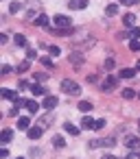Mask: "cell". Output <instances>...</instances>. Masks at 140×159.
<instances>
[{
	"mask_svg": "<svg viewBox=\"0 0 140 159\" xmlns=\"http://www.w3.org/2000/svg\"><path fill=\"white\" fill-rule=\"evenodd\" d=\"M61 92L68 94V96H79L81 87H79V83H75L72 79H64V81H61Z\"/></svg>",
	"mask_w": 140,
	"mask_h": 159,
	"instance_id": "cell-1",
	"label": "cell"
},
{
	"mask_svg": "<svg viewBox=\"0 0 140 159\" xmlns=\"http://www.w3.org/2000/svg\"><path fill=\"white\" fill-rule=\"evenodd\" d=\"M57 105H59V98H57V96H44V102H42V107H44V109L53 111Z\"/></svg>",
	"mask_w": 140,
	"mask_h": 159,
	"instance_id": "cell-2",
	"label": "cell"
},
{
	"mask_svg": "<svg viewBox=\"0 0 140 159\" xmlns=\"http://www.w3.org/2000/svg\"><path fill=\"white\" fill-rule=\"evenodd\" d=\"M72 22L66 18V16H55V29H70Z\"/></svg>",
	"mask_w": 140,
	"mask_h": 159,
	"instance_id": "cell-3",
	"label": "cell"
},
{
	"mask_svg": "<svg viewBox=\"0 0 140 159\" xmlns=\"http://www.w3.org/2000/svg\"><path fill=\"white\" fill-rule=\"evenodd\" d=\"M125 146H127L129 150H140V137H136V135H129V137L125 139Z\"/></svg>",
	"mask_w": 140,
	"mask_h": 159,
	"instance_id": "cell-4",
	"label": "cell"
},
{
	"mask_svg": "<svg viewBox=\"0 0 140 159\" xmlns=\"http://www.w3.org/2000/svg\"><path fill=\"white\" fill-rule=\"evenodd\" d=\"M114 87H116V76H107V79L101 83V89H103V92H112Z\"/></svg>",
	"mask_w": 140,
	"mask_h": 159,
	"instance_id": "cell-5",
	"label": "cell"
},
{
	"mask_svg": "<svg viewBox=\"0 0 140 159\" xmlns=\"http://www.w3.org/2000/svg\"><path fill=\"white\" fill-rule=\"evenodd\" d=\"M68 59H70V63H72L75 68H79V66L83 63V55H81V52H77V50H75V52H70V57H68Z\"/></svg>",
	"mask_w": 140,
	"mask_h": 159,
	"instance_id": "cell-6",
	"label": "cell"
},
{
	"mask_svg": "<svg viewBox=\"0 0 140 159\" xmlns=\"http://www.w3.org/2000/svg\"><path fill=\"white\" fill-rule=\"evenodd\" d=\"M68 7H70V9H77V11H81V9H85V7H88V0H70Z\"/></svg>",
	"mask_w": 140,
	"mask_h": 159,
	"instance_id": "cell-7",
	"label": "cell"
},
{
	"mask_svg": "<svg viewBox=\"0 0 140 159\" xmlns=\"http://www.w3.org/2000/svg\"><path fill=\"white\" fill-rule=\"evenodd\" d=\"M27 135H29V139H40L42 137V126H31L27 131Z\"/></svg>",
	"mask_w": 140,
	"mask_h": 159,
	"instance_id": "cell-8",
	"label": "cell"
},
{
	"mask_svg": "<svg viewBox=\"0 0 140 159\" xmlns=\"http://www.w3.org/2000/svg\"><path fill=\"white\" fill-rule=\"evenodd\" d=\"M123 24H125V29H133V26H136V16H133V13H127V16L123 18Z\"/></svg>",
	"mask_w": 140,
	"mask_h": 159,
	"instance_id": "cell-9",
	"label": "cell"
},
{
	"mask_svg": "<svg viewBox=\"0 0 140 159\" xmlns=\"http://www.w3.org/2000/svg\"><path fill=\"white\" fill-rule=\"evenodd\" d=\"M18 129H20V131H29V129H31V120H29L27 116L18 118Z\"/></svg>",
	"mask_w": 140,
	"mask_h": 159,
	"instance_id": "cell-10",
	"label": "cell"
},
{
	"mask_svg": "<svg viewBox=\"0 0 140 159\" xmlns=\"http://www.w3.org/2000/svg\"><path fill=\"white\" fill-rule=\"evenodd\" d=\"M2 98H7V100H18V92L16 89H2Z\"/></svg>",
	"mask_w": 140,
	"mask_h": 159,
	"instance_id": "cell-11",
	"label": "cell"
},
{
	"mask_svg": "<svg viewBox=\"0 0 140 159\" xmlns=\"http://www.w3.org/2000/svg\"><path fill=\"white\" fill-rule=\"evenodd\" d=\"M94 124H96V120H92V118H83L81 120V129H85V131L94 129Z\"/></svg>",
	"mask_w": 140,
	"mask_h": 159,
	"instance_id": "cell-12",
	"label": "cell"
},
{
	"mask_svg": "<svg viewBox=\"0 0 140 159\" xmlns=\"http://www.w3.org/2000/svg\"><path fill=\"white\" fill-rule=\"evenodd\" d=\"M31 92H33L35 96H46V89H44L42 85H37V83H33V85H31Z\"/></svg>",
	"mask_w": 140,
	"mask_h": 159,
	"instance_id": "cell-13",
	"label": "cell"
},
{
	"mask_svg": "<svg viewBox=\"0 0 140 159\" xmlns=\"http://www.w3.org/2000/svg\"><path fill=\"white\" fill-rule=\"evenodd\" d=\"M136 72H138V70H133V68H125V70H120V76H123V79H133Z\"/></svg>",
	"mask_w": 140,
	"mask_h": 159,
	"instance_id": "cell-14",
	"label": "cell"
},
{
	"mask_svg": "<svg viewBox=\"0 0 140 159\" xmlns=\"http://www.w3.org/2000/svg\"><path fill=\"white\" fill-rule=\"evenodd\" d=\"M35 24H37V26H48V16H44V13H42V16H37Z\"/></svg>",
	"mask_w": 140,
	"mask_h": 159,
	"instance_id": "cell-15",
	"label": "cell"
},
{
	"mask_svg": "<svg viewBox=\"0 0 140 159\" xmlns=\"http://www.w3.org/2000/svg\"><path fill=\"white\" fill-rule=\"evenodd\" d=\"M13 42H16L18 46H27V37H24L22 33H18V35H13Z\"/></svg>",
	"mask_w": 140,
	"mask_h": 159,
	"instance_id": "cell-16",
	"label": "cell"
},
{
	"mask_svg": "<svg viewBox=\"0 0 140 159\" xmlns=\"http://www.w3.org/2000/svg\"><path fill=\"white\" fill-rule=\"evenodd\" d=\"M37 107H40V105H37L35 100H27V109H29V113H37Z\"/></svg>",
	"mask_w": 140,
	"mask_h": 159,
	"instance_id": "cell-17",
	"label": "cell"
},
{
	"mask_svg": "<svg viewBox=\"0 0 140 159\" xmlns=\"http://www.w3.org/2000/svg\"><path fill=\"white\" fill-rule=\"evenodd\" d=\"M79 109H81L83 113H88V111H92V102H88V100H81V102H79Z\"/></svg>",
	"mask_w": 140,
	"mask_h": 159,
	"instance_id": "cell-18",
	"label": "cell"
},
{
	"mask_svg": "<svg viewBox=\"0 0 140 159\" xmlns=\"http://www.w3.org/2000/svg\"><path fill=\"white\" fill-rule=\"evenodd\" d=\"M105 13H107V16H116V13H118V5H114V2H112V5H107Z\"/></svg>",
	"mask_w": 140,
	"mask_h": 159,
	"instance_id": "cell-19",
	"label": "cell"
},
{
	"mask_svg": "<svg viewBox=\"0 0 140 159\" xmlns=\"http://www.w3.org/2000/svg\"><path fill=\"white\" fill-rule=\"evenodd\" d=\"M64 129H66V133H70V135H79V129H77V126H72L70 122H68V124H64Z\"/></svg>",
	"mask_w": 140,
	"mask_h": 159,
	"instance_id": "cell-20",
	"label": "cell"
},
{
	"mask_svg": "<svg viewBox=\"0 0 140 159\" xmlns=\"http://www.w3.org/2000/svg\"><path fill=\"white\" fill-rule=\"evenodd\" d=\"M11 135H13V133H11L9 129H5V131H2V137H0V139H2V144H7V142H11Z\"/></svg>",
	"mask_w": 140,
	"mask_h": 159,
	"instance_id": "cell-21",
	"label": "cell"
},
{
	"mask_svg": "<svg viewBox=\"0 0 140 159\" xmlns=\"http://www.w3.org/2000/svg\"><path fill=\"white\" fill-rule=\"evenodd\" d=\"M20 9H22V2H11L9 5V13H18Z\"/></svg>",
	"mask_w": 140,
	"mask_h": 159,
	"instance_id": "cell-22",
	"label": "cell"
},
{
	"mask_svg": "<svg viewBox=\"0 0 140 159\" xmlns=\"http://www.w3.org/2000/svg\"><path fill=\"white\" fill-rule=\"evenodd\" d=\"M51 122H53V116H44V118H40L42 129H44V126H51Z\"/></svg>",
	"mask_w": 140,
	"mask_h": 159,
	"instance_id": "cell-23",
	"label": "cell"
},
{
	"mask_svg": "<svg viewBox=\"0 0 140 159\" xmlns=\"http://www.w3.org/2000/svg\"><path fill=\"white\" fill-rule=\"evenodd\" d=\"M129 50L138 52V50H140V39H131V42H129Z\"/></svg>",
	"mask_w": 140,
	"mask_h": 159,
	"instance_id": "cell-24",
	"label": "cell"
},
{
	"mask_svg": "<svg viewBox=\"0 0 140 159\" xmlns=\"http://www.w3.org/2000/svg\"><path fill=\"white\" fill-rule=\"evenodd\" d=\"M133 96H136V92H133V89H123V98H125V100H131Z\"/></svg>",
	"mask_w": 140,
	"mask_h": 159,
	"instance_id": "cell-25",
	"label": "cell"
},
{
	"mask_svg": "<svg viewBox=\"0 0 140 159\" xmlns=\"http://www.w3.org/2000/svg\"><path fill=\"white\" fill-rule=\"evenodd\" d=\"M27 57H29V61L37 59V50H35V48H29V50H27Z\"/></svg>",
	"mask_w": 140,
	"mask_h": 159,
	"instance_id": "cell-26",
	"label": "cell"
},
{
	"mask_svg": "<svg viewBox=\"0 0 140 159\" xmlns=\"http://www.w3.org/2000/svg\"><path fill=\"white\" fill-rule=\"evenodd\" d=\"M53 144H55L57 148H61V146H64L66 142H64V137H61V135H57V137H53Z\"/></svg>",
	"mask_w": 140,
	"mask_h": 159,
	"instance_id": "cell-27",
	"label": "cell"
},
{
	"mask_svg": "<svg viewBox=\"0 0 140 159\" xmlns=\"http://www.w3.org/2000/svg\"><path fill=\"white\" fill-rule=\"evenodd\" d=\"M40 61H42V63H44L46 68H53V59H51V57H42Z\"/></svg>",
	"mask_w": 140,
	"mask_h": 159,
	"instance_id": "cell-28",
	"label": "cell"
},
{
	"mask_svg": "<svg viewBox=\"0 0 140 159\" xmlns=\"http://www.w3.org/2000/svg\"><path fill=\"white\" fill-rule=\"evenodd\" d=\"M48 52H51L53 57H57V55H59L61 50H59V46H51V48H48Z\"/></svg>",
	"mask_w": 140,
	"mask_h": 159,
	"instance_id": "cell-29",
	"label": "cell"
},
{
	"mask_svg": "<svg viewBox=\"0 0 140 159\" xmlns=\"http://www.w3.org/2000/svg\"><path fill=\"white\" fill-rule=\"evenodd\" d=\"M29 66H31L29 61H22V63L18 66V72H20V70H22V72H27V70H29Z\"/></svg>",
	"mask_w": 140,
	"mask_h": 159,
	"instance_id": "cell-30",
	"label": "cell"
},
{
	"mask_svg": "<svg viewBox=\"0 0 140 159\" xmlns=\"http://www.w3.org/2000/svg\"><path fill=\"white\" fill-rule=\"evenodd\" d=\"M131 37H133V39H140V29H138V26L131 29Z\"/></svg>",
	"mask_w": 140,
	"mask_h": 159,
	"instance_id": "cell-31",
	"label": "cell"
},
{
	"mask_svg": "<svg viewBox=\"0 0 140 159\" xmlns=\"http://www.w3.org/2000/svg\"><path fill=\"white\" fill-rule=\"evenodd\" d=\"M138 2V0H120V5H125V7H133Z\"/></svg>",
	"mask_w": 140,
	"mask_h": 159,
	"instance_id": "cell-32",
	"label": "cell"
},
{
	"mask_svg": "<svg viewBox=\"0 0 140 159\" xmlns=\"http://www.w3.org/2000/svg\"><path fill=\"white\" fill-rule=\"evenodd\" d=\"M105 124H107V122H105V120H96V124H94V129H103V126H105Z\"/></svg>",
	"mask_w": 140,
	"mask_h": 159,
	"instance_id": "cell-33",
	"label": "cell"
},
{
	"mask_svg": "<svg viewBox=\"0 0 140 159\" xmlns=\"http://www.w3.org/2000/svg\"><path fill=\"white\" fill-rule=\"evenodd\" d=\"M0 72H2V74H9V72H11V66H7V63H5V66H2V70H0Z\"/></svg>",
	"mask_w": 140,
	"mask_h": 159,
	"instance_id": "cell-34",
	"label": "cell"
},
{
	"mask_svg": "<svg viewBox=\"0 0 140 159\" xmlns=\"http://www.w3.org/2000/svg\"><path fill=\"white\" fill-rule=\"evenodd\" d=\"M105 68H107V70H112V68H114V61H112V59H107V61H105Z\"/></svg>",
	"mask_w": 140,
	"mask_h": 159,
	"instance_id": "cell-35",
	"label": "cell"
},
{
	"mask_svg": "<svg viewBox=\"0 0 140 159\" xmlns=\"http://www.w3.org/2000/svg\"><path fill=\"white\" fill-rule=\"evenodd\" d=\"M35 79H37V81H46V74H44V72H42V74H37V72H35Z\"/></svg>",
	"mask_w": 140,
	"mask_h": 159,
	"instance_id": "cell-36",
	"label": "cell"
},
{
	"mask_svg": "<svg viewBox=\"0 0 140 159\" xmlns=\"http://www.w3.org/2000/svg\"><path fill=\"white\" fill-rule=\"evenodd\" d=\"M27 87H31V85H29L27 81H20V89H27Z\"/></svg>",
	"mask_w": 140,
	"mask_h": 159,
	"instance_id": "cell-37",
	"label": "cell"
},
{
	"mask_svg": "<svg viewBox=\"0 0 140 159\" xmlns=\"http://www.w3.org/2000/svg\"><path fill=\"white\" fill-rule=\"evenodd\" d=\"M103 159H116V157H114V155H105Z\"/></svg>",
	"mask_w": 140,
	"mask_h": 159,
	"instance_id": "cell-38",
	"label": "cell"
},
{
	"mask_svg": "<svg viewBox=\"0 0 140 159\" xmlns=\"http://www.w3.org/2000/svg\"><path fill=\"white\" fill-rule=\"evenodd\" d=\"M136 70H138V72H140V59H138V63H136Z\"/></svg>",
	"mask_w": 140,
	"mask_h": 159,
	"instance_id": "cell-39",
	"label": "cell"
},
{
	"mask_svg": "<svg viewBox=\"0 0 140 159\" xmlns=\"http://www.w3.org/2000/svg\"><path fill=\"white\" fill-rule=\"evenodd\" d=\"M138 129H140V120H138Z\"/></svg>",
	"mask_w": 140,
	"mask_h": 159,
	"instance_id": "cell-40",
	"label": "cell"
},
{
	"mask_svg": "<svg viewBox=\"0 0 140 159\" xmlns=\"http://www.w3.org/2000/svg\"><path fill=\"white\" fill-rule=\"evenodd\" d=\"M18 159H24V157H18Z\"/></svg>",
	"mask_w": 140,
	"mask_h": 159,
	"instance_id": "cell-41",
	"label": "cell"
},
{
	"mask_svg": "<svg viewBox=\"0 0 140 159\" xmlns=\"http://www.w3.org/2000/svg\"><path fill=\"white\" fill-rule=\"evenodd\" d=\"M138 98H140V94H138Z\"/></svg>",
	"mask_w": 140,
	"mask_h": 159,
	"instance_id": "cell-42",
	"label": "cell"
},
{
	"mask_svg": "<svg viewBox=\"0 0 140 159\" xmlns=\"http://www.w3.org/2000/svg\"><path fill=\"white\" fill-rule=\"evenodd\" d=\"M138 159H140V155H138Z\"/></svg>",
	"mask_w": 140,
	"mask_h": 159,
	"instance_id": "cell-43",
	"label": "cell"
}]
</instances>
